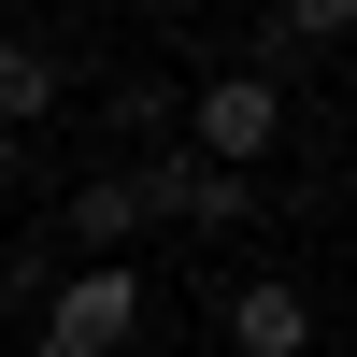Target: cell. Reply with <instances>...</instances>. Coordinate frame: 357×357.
<instances>
[{
	"label": "cell",
	"mask_w": 357,
	"mask_h": 357,
	"mask_svg": "<svg viewBox=\"0 0 357 357\" xmlns=\"http://www.w3.org/2000/svg\"><path fill=\"white\" fill-rule=\"evenodd\" d=\"M100 129H129V143H172V86H158V72H129V86L100 100Z\"/></svg>",
	"instance_id": "obj_8"
},
{
	"label": "cell",
	"mask_w": 357,
	"mask_h": 357,
	"mask_svg": "<svg viewBox=\"0 0 357 357\" xmlns=\"http://www.w3.org/2000/svg\"><path fill=\"white\" fill-rule=\"evenodd\" d=\"M129 200H143V229H257V186L215 172V158H186V143H143Z\"/></svg>",
	"instance_id": "obj_3"
},
{
	"label": "cell",
	"mask_w": 357,
	"mask_h": 357,
	"mask_svg": "<svg viewBox=\"0 0 357 357\" xmlns=\"http://www.w3.org/2000/svg\"><path fill=\"white\" fill-rule=\"evenodd\" d=\"M57 243H72V272H114V257L143 243V200H129V172H86V186L57 200Z\"/></svg>",
	"instance_id": "obj_6"
},
{
	"label": "cell",
	"mask_w": 357,
	"mask_h": 357,
	"mask_svg": "<svg viewBox=\"0 0 357 357\" xmlns=\"http://www.w3.org/2000/svg\"><path fill=\"white\" fill-rule=\"evenodd\" d=\"M343 43H357V0H272V15L243 29V57H229V72H257V86H286L301 57H343Z\"/></svg>",
	"instance_id": "obj_4"
},
{
	"label": "cell",
	"mask_w": 357,
	"mask_h": 357,
	"mask_svg": "<svg viewBox=\"0 0 357 357\" xmlns=\"http://www.w3.org/2000/svg\"><path fill=\"white\" fill-rule=\"evenodd\" d=\"M229 357H314L301 272H243V286H229Z\"/></svg>",
	"instance_id": "obj_5"
},
{
	"label": "cell",
	"mask_w": 357,
	"mask_h": 357,
	"mask_svg": "<svg viewBox=\"0 0 357 357\" xmlns=\"http://www.w3.org/2000/svg\"><path fill=\"white\" fill-rule=\"evenodd\" d=\"M314 357H343V343H314Z\"/></svg>",
	"instance_id": "obj_11"
},
{
	"label": "cell",
	"mask_w": 357,
	"mask_h": 357,
	"mask_svg": "<svg viewBox=\"0 0 357 357\" xmlns=\"http://www.w3.org/2000/svg\"><path fill=\"white\" fill-rule=\"evenodd\" d=\"M343 272H357V229H343Z\"/></svg>",
	"instance_id": "obj_10"
},
{
	"label": "cell",
	"mask_w": 357,
	"mask_h": 357,
	"mask_svg": "<svg viewBox=\"0 0 357 357\" xmlns=\"http://www.w3.org/2000/svg\"><path fill=\"white\" fill-rule=\"evenodd\" d=\"M57 100H72V57H57L43 29H0V129L29 143V129H43Z\"/></svg>",
	"instance_id": "obj_7"
},
{
	"label": "cell",
	"mask_w": 357,
	"mask_h": 357,
	"mask_svg": "<svg viewBox=\"0 0 357 357\" xmlns=\"http://www.w3.org/2000/svg\"><path fill=\"white\" fill-rule=\"evenodd\" d=\"M15 158H29V143H15V129H0V186H15Z\"/></svg>",
	"instance_id": "obj_9"
},
{
	"label": "cell",
	"mask_w": 357,
	"mask_h": 357,
	"mask_svg": "<svg viewBox=\"0 0 357 357\" xmlns=\"http://www.w3.org/2000/svg\"><path fill=\"white\" fill-rule=\"evenodd\" d=\"M286 114H301L286 86H257V72H200L186 100H172V143H186V158H215V172H243V186H257V158L286 143Z\"/></svg>",
	"instance_id": "obj_1"
},
{
	"label": "cell",
	"mask_w": 357,
	"mask_h": 357,
	"mask_svg": "<svg viewBox=\"0 0 357 357\" xmlns=\"http://www.w3.org/2000/svg\"><path fill=\"white\" fill-rule=\"evenodd\" d=\"M143 343V272L114 257V272H57L43 286V329H29V357H129Z\"/></svg>",
	"instance_id": "obj_2"
}]
</instances>
